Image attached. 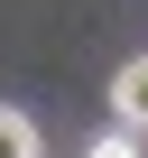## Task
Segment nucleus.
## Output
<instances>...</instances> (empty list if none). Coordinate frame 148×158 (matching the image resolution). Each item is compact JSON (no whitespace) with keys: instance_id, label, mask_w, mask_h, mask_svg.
Wrapping results in <instances>:
<instances>
[{"instance_id":"f257e3e1","label":"nucleus","mask_w":148,"mask_h":158,"mask_svg":"<svg viewBox=\"0 0 148 158\" xmlns=\"http://www.w3.org/2000/svg\"><path fill=\"white\" fill-rule=\"evenodd\" d=\"M111 121H120V130H148V56H130V65L111 74Z\"/></svg>"},{"instance_id":"f03ea898","label":"nucleus","mask_w":148,"mask_h":158,"mask_svg":"<svg viewBox=\"0 0 148 158\" xmlns=\"http://www.w3.org/2000/svg\"><path fill=\"white\" fill-rule=\"evenodd\" d=\"M0 158H46L37 121H28V112H10V102H0Z\"/></svg>"},{"instance_id":"7ed1b4c3","label":"nucleus","mask_w":148,"mask_h":158,"mask_svg":"<svg viewBox=\"0 0 148 158\" xmlns=\"http://www.w3.org/2000/svg\"><path fill=\"white\" fill-rule=\"evenodd\" d=\"M84 158H148V149H139V130H102V139H93Z\"/></svg>"}]
</instances>
